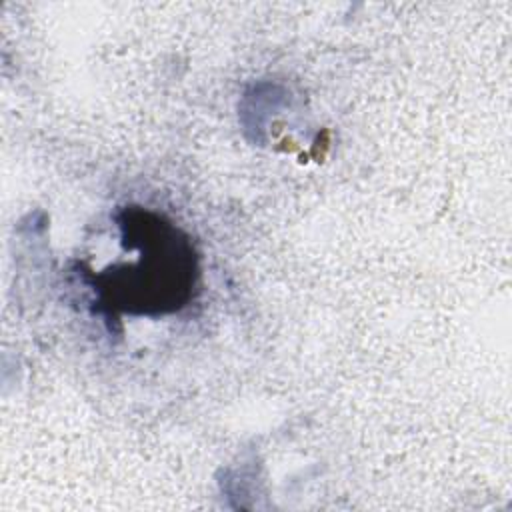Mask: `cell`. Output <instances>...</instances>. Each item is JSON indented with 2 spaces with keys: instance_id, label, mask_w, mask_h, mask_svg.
<instances>
[{
  "instance_id": "obj_1",
  "label": "cell",
  "mask_w": 512,
  "mask_h": 512,
  "mask_svg": "<svg viewBox=\"0 0 512 512\" xmlns=\"http://www.w3.org/2000/svg\"><path fill=\"white\" fill-rule=\"evenodd\" d=\"M122 242L138 250V260L100 274V294L112 308L130 314H166L192 298L198 256L190 238L160 216L130 208L120 218Z\"/></svg>"
}]
</instances>
